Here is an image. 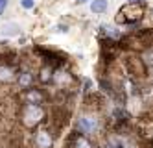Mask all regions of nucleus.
I'll list each match as a JSON object with an SVG mask.
<instances>
[{
	"label": "nucleus",
	"mask_w": 153,
	"mask_h": 148,
	"mask_svg": "<svg viewBox=\"0 0 153 148\" xmlns=\"http://www.w3.org/2000/svg\"><path fill=\"white\" fill-rule=\"evenodd\" d=\"M20 4H22V8H24V9H31V8L35 6L33 0H20Z\"/></svg>",
	"instance_id": "nucleus-15"
},
{
	"label": "nucleus",
	"mask_w": 153,
	"mask_h": 148,
	"mask_svg": "<svg viewBox=\"0 0 153 148\" xmlns=\"http://www.w3.org/2000/svg\"><path fill=\"white\" fill-rule=\"evenodd\" d=\"M76 128H78L79 133L91 137V135H96L100 131L102 119H100V115H98L96 111H85L78 117V120H76Z\"/></svg>",
	"instance_id": "nucleus-3"
},
{
	"label": "nucleus",
	"mask_w": 153,
	"mask_h": 148,
	"mask_svg": "<svg viewBox=\"0 0 153 148\" xmlns=\"http://www.w3.org/2000/svg\"><path fill=\"white\" fill-rule=\"evenodd\" d=\"M107 0H92L91 2V9L92 13H105L107 11Z\"/></svg>",
	"instance_id": "nucleus-12"
},
{
	"label": "nucleus",
	"mask_w": 153,
	"mask_h": 148,
	"mask_svg": "<svg viewBox=\"0 0 153 148\" xmlns=\"http://www.w3.org/2000/svg\"><path fill=\"white\" fill-rule=\"evenodd\" d=\"M52 83H56L59 89H70L74 85V76L68 71H65V69H56L53 71Z\"/></svg>",
	"instance_id": "nucleus-5"
},
{
	"label": "nucleus",
	"mask_w": 153,
	"mask_h": 148,
	"mask_svg": "<svg viewBox=\"0 0 153 148\" xmlns=\"http://www.w3.org/2000/svg\"><path fill=\"white\" fill-rule=\"evenodd\" d=\"M127 2H140V0H127Z\"/></svg>",
	"instance_id": "nucleus-18"
},
{
	"label": "nucleus",
	"mask_w": 153,
	"mask_h": 148,
	"mask_svg": "<svg viewBox=\"0 0 153 148\" xmlns=\"http://www.w3.org/2000/svg\"><path fill=\"white\" fill-rule=\"evenodd\" d=\"M45 117H46V111L41 104H24L20 107V122L28 130L37 128L45 120Z\"/></svg>",
	"instance_id": "nucleus-2"
},
{
	"label": "nucleus",
	"mask_w": 153,
	"mask_h": 148,
	"mask_svg": "<svg viewBox=\"0 0 153 148\" xmlns=\"http://www.w3.org/2000/svg\"><path fill=\"white\" fill-rule=\"evenodd\" d=\"M33 82H35V76H33V72H31V71H20L19 76H17V83H19V87L24 89V91H26V89H31Z\"/></svg>",
	"instance_id": "nucleus-8"
},
{
	"label": "nucleus",
	"mask_w": 153,
	"mask_h": 148,
	"mask_svg": "<svg viewBox=\"0 0 153 148\" xmlns=\"http://www.w3.org/2000/svg\"><path fill=\"white\" fill-rule=\"evenodd\" d=\"M144 15H146V6L142 0L140 2H127L126 6L120 8L118 15H116V22L131 26V24H137Z\"/></svg>",
	"instance_id": "nucleus-1"
},
{
	"label": "nucleus",
	"mask_w": 153,
	"mask_h": 148,
	"mask_svg": "<svg viewBox=\"0 0 153 148\" xmlns=\"http://www.w3.org/2000/svg\"><path fill=\"white\" fill-rule=\"evenodd\" d=\"M17 69L13 65H7V63H2L0 65V82L2 83H13L17 80Z\"/></svg>",
	"instance_id": "nucleus-6"
},
{
	"label": "nucleus",
	"mask_w": 153,
	"mask_h": 148,
	"mask_svg": "<svg viewBox=\"0 0 153 148\" xmlns=\"http://www.w3.org/2000/svg\"><path fill=\"white\" fill-rule=\"evenodd\" d=\"M140 59H142L146 69H153V44L140 52Z\"/></svg>",
	"instance_id": "nucleus-10"
},
{
	"label": "nucleus",
	"mask_w": 153,
	"mask_h": 148,
	"mask_svg": "<svg viewBox=\"0 0 153 148\" xmlns=\"http://www.w3.org/2000/svg\"><path fill=\"white\" fill-rule=\"evenodd\" d=\"M24 100H26V104H42L45 102V93H42L41 89H26V93H24Z\"/></svg>",
	"instance_id": "nucleus-9"
},
{
	"label": "nucleus",
	"mask_w": 153,
	"mask_h": 148,
	"mask_svg": "<svg viewBox=\"0 0 153 148\" xmlns=\"http://www.w3.org/2000/svg\"><path fill=\"white\" fill-rule=\"evenodd\" d=\"M102 30H103V32L107 33V35H109V37H113V39H116V37H120V32H118V30H114V28H109V26H103Z\"/></svg>",
	"instance_id": "nucleus-14"
},
{
	"label": "nucleus",
	"mask_w": 153,
	"mask_h": 148,
	"mask_svg": "<svg viewBox=\"0 0 153 148\" xmlns=\"http://www.w3.org/2000/svg\"><path fill=\"white\" fill-rule=\"evenodd\" d=\"M2 33H4V35H19V33H20V28H19V24L7 22V24L2 26Z\"/></svg>",
	"instance_id": "nucleus-13"
},
{
	"label": "nucleus",
	"mask_w": 153,
	"mask_h": 148,
	"mask_svg": "<svg viewBox=\"0 0 153 148\" xmlns=\"http://www.w3.org/2000/svg\"><path fill=\"white\" fill-rule=\"evenodd\" d=\"M33 146L35 148H52L53 146V135L46 128H39L33 133Z\"/></svg>",
	"instance_id": "nucleus-4"
},
{
	"label": "nucleus",
	"mask_w": 153,
	"mask_h": 148,
	"mask_svg": "<svg viewBox=\"0 0 153 148\" xmlns=\"http://www.w3.org/2000/svg\"><path fill=\"white\" fill-rule=\"evenodd\" d=\"M68 148H94V144L91 143V139L87 137V135H83V133H79V131H76L72 137H70Z\"/></svg>",
	"instance_id": "nucleus-7"
},
{
	"label": "nucleus",
	"mask_w": 153,
	"mask_h": 148,
	"mask_svg": "<svg viewBox=\"0 0 153 148\" xmlns=\"http://www.w3.org/2000/svg\"><path fill=\"white\" fill-rule=\"evenodd\" d=\"M76 2H78V4H85V2H87V0H76Z\"/></svg>",
	"instance_id": "nucleus-17"
},
{
	"label": "nucleus",
	"mask_w": 153,
	"mask_h": 148,
	"mask_svg": "<svg viewBox=\"0 0 153 148\" xmlns=\"http://www.w3.org/2000/svg\"><path fill=\"white\" fill-rule=\"evenodd\" d=\"M53 80V69L50 65H45V67H41V71H39V82L41 83H50Z\"/></svg>",
	"instance_id": "nucleus-11"
},
{
	"label": "nucleus",
	"mask_w": 153,
	"mask_h": 148,
	"mask_svg": "<svg viewBox=\"0 0 153 148\" xmlns=\"http://www.w3.org/2000/svg\"><path fill=\"white\" fill-rule=\"evenodd\" d=\"M6 6H7V0H0V13L6 9Z\"/></svg>",
	"instance_id": "nucleus-16"
}]
</instances>
